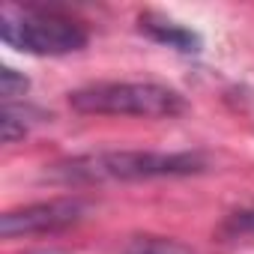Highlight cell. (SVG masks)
<instances>
[{
	"label": "cell",
	"instance_id": "cell-7",
	"mask_svg": "<svg viewBox=\"0 0 254 254\" xmlns=\"http://www.w3.org/2000/svg\"><path fill=\"white\" fill-rule=\"evenodd\" d=\"M123 254H197L191 245L171 239V236H132L129 242L123 245Z\"/></svg>",
	"mask_w": 254,
	"mask_h": 254
},
{
	"label": "cell",
	"instance_id": "cell-8",
	"mask_svg": "<svg viewBox=\"0 0 254 254\" xmlns=\"http://www.w3.org/2000/svg\"><path fill=\"white\" fill-rule=\"evenodd\" d=\"M27 90H30L27 75L15 72V69H9V66L0 69V96H3V105H6V102H15V99H21Z\"/></svg>",
	"mask_w": 254,
	"mask_h": 254
},
{
	"label": "cell",
	"instance_id": "cell-2",
	"mask_svg": "<svg viewBox=\"0 0 254 254\" xmlns=\"http://www.w3.org/2000/svg\"><path fill=\"white\" fill-rule=\"evenodd\" d=\"M69 105L78 114L99 117H144L171 120L186 111L183 93L156 81H102L69 93Z\"/></svg>",
	"mask_w": 254,
	"mask_h": 254
},
{
	"label": "cell",
	"instance_id": "cell-9",
	"mask_svg": "<svg viewBox=\"0 0 254 254\" xmlns=\"http://www.w3.org/2000/svg\"><path fill=\"white\" fill-rule=\"evenodd\" d=\"M221 233H224L227 239H236V236H254V206L227 215L224 224H221Z\"/></svg>",
	"mask_w": 254,
	"mask_h": 254
},
{
	"label": "cell",
	"instance_id": "cell-4",
	"mask_svg": "<svg viewBox=\"0 0 254 254\" xmlns=\"http://www.w3.org/2000/svg\"><path fill=\"white\" fill-rule=\"evenodd\" d=\"M90 212V203L84 197H54V200H39L27 203L18 209H6L0 215V233L6 239L15 236H33V233H57L66 230Z\"/></svg>",
	"mask_w": 254,
	"mask_h": 254
},
{
	"label": "cell",
	"instance_id": "cell-3",
	"mask_svg": "<svg viewBox=\"0 0 254 254\" xmlns=\"http://www.w3.org/2000/svg\"><path fill=\"white\" fill-rule=\"evenodd\" d=\"M0 39L21 54L63 57L87 45V30L69 15H60L45 6H6L0 12Z\"/></svg>",
	"mask_w": 254,
	"mask_h": 254
},
{
	"label": "cell",
	"instance_id": "cell-10",
	"mask_svg": "<svg viewBox=\"0 0 254 254\" xmlns=\"http://www.w3.org/2000/svg\"><path fill=\"white\" fill-rule=\"evenodd\" d=\"M36 254H57V251H36Z\"/></svg>",
	"mask_w": 254,
	"mask_h": 254
},
{
	"label": "cell",
	"instance_id": "cell-6",
	"mask_svg": "<svg viewBox=\"0 0 254 254\" xmlns=\"http://www.w3.org/2000/svg\"><path fill=\"white\" fill-rule=\"evenodd\" d=\"M33 117H39V111L27 108V105H15V102H6L0 108V135H3V144H15L21 141L30 126L36 123Z\"/></svg>",
	"mask_w": 254,
	"mask_h": 254
},
{
	"label": "cell",
	"instance_id": "cell-1",
	"mask_svg": "<svg viewBox=\"0 0 254 254\" xmlns=\"http://www.w3.org/2000/svg\"><path fill=\"white\" fill-rule=\"evenodd\" d=\"M209 168L200 153H153V150H102L54 162L45 171L48 183L96 186V183H141L194 177Z\"/></svg>",
	"mask_w": 254,
	"mask_h": 254
},
{
	"label": "cell",
	"instance_id": "cell-5",
	"mask_svg": "<svg viewBox=\"0 0 254 254\" xmlns=\"http://www.w3.org/2000/svg\"><path fill=\"white\" fill-rule=\"evenodd\" d=\"M138 30L144 36H150L153 42L168 45V48L183 51V54H197L203 48V39L194 30H189L186 24H177V21H171L165 15H156V12H144L138 18Z\"/></svg>",
	"mask_w": 254,
	"mask_h": 254
}]
</instances>
